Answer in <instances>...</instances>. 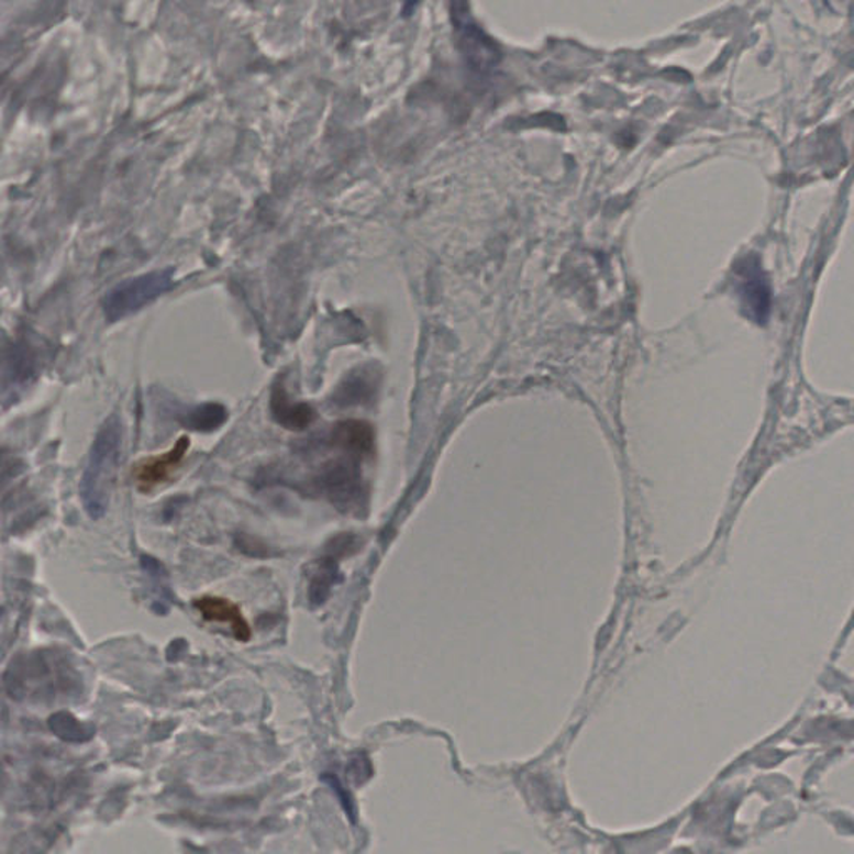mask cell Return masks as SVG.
Instances as JSON below:
<instances>
[{
	"mask_svg": "<svg viewBox=\"0 0 854 854\" xmlns=\"http://www.w3.org/2000/svg\"><path fill=\"white\" fill-rule=\"evenodd\" d=\"M228 409L215 402H206V404L196 406L187 415L182 418V424L189 430L199 431V433H212L219 430L228 421Z\"/></svg>",
	"mask_w": 854,
	"mask_h": 854,
	"instance_id": "8",
	"label": "cell"
},
{
	"mask_svg": "<svg viewBox=\"0 0 854 854\" xmlns=\"http://www.w3.org/2000/svg\"><path fill=\"white\" fill-rule=\"evenodd\" d=\"M421 0H402V14L409 15L415 8H418Z\"/></svg>",
	"mask_w": 854,
	"mask_h": 854,
	"instance_id": "11",
	"label": "cell"
},
{
	"mask_svg": "<svg viewBox=\"0 0 854 854\" xmlns=\"http://www.w3.org/2000/svg\"><path fill=\"white\" fill-rule=\"evenodd\" d=\"M192 605H195L196 611L202 615V620L209 621V623L228 624L235 640L241 641V643H249L253 630H251L249 621L246 620L240 605H235L234 601L222 598V596L212 595L196 598Z\"/></svg>",
	"mask_w": 854,
	"mask_h": 854,
	"instance_id": "5",
	"label": "cell"
},
{
	"mask_svg": "<svg viewBox=\"0 0 854 854\" xmlns=\"http://www.w3.org/2000/svg\"><path fill=\"white\" fill-rule=\"evenodd\" d=\"M331 444L351 456H366L373 451L374 434L370 425L356 419L337 422L331 431Z\"/></svg>",
	"mask_w": 854,
	"mask_h": 854,
	"instance_id": "7",
	"label": "cell"
},
{
	"mask_svg": "<svg viewBox=\"0 0 854 854\" xmlns=\"http://www.w3.org/2000/svg\"><path fill=\"white\" fill-rule=\"evenodd\" d=\"M370 392H373V385L369 377L363 373H354L340 386L334 401L341 406L361 404L369 398Z\"/></svg>",
	"mask_w": 854,
	"mask_h": 854,
	"instance_id": "10",
	"label": "cell"
},
{
	"mask_svg": "<svg viewBox=\"0 0 854 854\" xmlns=\"http://www.w3.org/2000/svg\"><path fill=\"white\" fill-rule=\"evenodd\" d=\"M744 280L741 288L744 289V302H747L753 315L762 318L766 314V308L769 304L768 286L763 280L762 273L757 267L746 266L744 269Z\"/></svg>",
	"mask_w": 854,
	"mask_h": 854,
	"instance_id": "9",
	"label": "cell"
},
{
	"mask_svg": "<svg viewBox=\"0 0 854 854\" xmlns=\"http://www.w3.org/2000/svg\"><path fill=\"white\" fill-rule=\"evenodd\" d=\"M122 453V422L118 414L106 419L90 447L80 481L84 509L92 519H101L109 508Z\"/></svg>",
	"mask_w": 854,
	"mask_h": 854,
	"instance_id": "1",
	"label": "cell"
},
{
	"mask_svg": "<svg viewBox=\"0 0 854 854\" xmlns=\"http://www.w3.org/2000/svg\"><path fill=\"white\" fill-rule=\"evenodd\" d=\"M189 446H191V441H189V437L184 436L167 453L142 459L132 470V476H134L135 485L138 486V489L151 491V489L164 485L176 473L177 467L182 464Z\"/></svg>",
	"mask_w": 854,
	"mask_h": 854,
	"instance_id": "4",
	"label": "cell"
},
{
	"mask_svg": "<svg viewBox=\"0 0 854 854\" xmlns=\"http://www.w3.org/2000/svg\"><path fill=\"white\" fill-rule=\"evenodd\" d=\"M270 412L277 424L289 431H304L314 421V409L304 402H292L284 382H276L270 395Z\"/></svg>",
	"mask_w": 854,
	"mask_h": 854,
	"instance_id": "6",
	"label": "cell"
},
{
	"mask_svg": "<svg viewBox=\"0 0 854 854\" xmlns=\"http://www.w3.org/2000/svg\"><path fill=\"white\" fill-rule=\"evenodd\" d=\"M174 286V269H159L141 274L118 284L108 292L102 302L106 319L118 322L127 315L135 314L142 308L167 295Z\"/></svg>",
	"mask_w": 854,
	"mask_h": 854,
	"instance_id": "2",
	"label": "cell"
},
{
	"mask_svg": "<svg viewBox=\"0 0 854 854\" xmlns=\"http://www.w3.org/2000/svg\"><path fill=\"white\" fill-rule=\"evenodd\" d=\"M454 25L457 49L464 63L476 73H489L502 59L501 47L476 24L470 15L469 0H447Z\"/></svg>",
	"mask_w": 854,
	"mask_h": 854,
	"instance_id": "3",
	"label": "cell"
}]
</instances>
